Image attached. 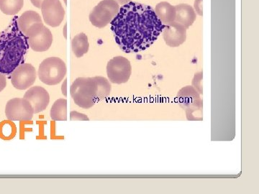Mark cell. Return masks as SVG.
<instances>
[{
	"mask_svg": "<svg viewBox=\"0 0 259 194\" xmlns=\"http://www.w3.org/2000/svg\"><path fill=\"white\" fill-rule=\"evenodd\" d=\"M192 86L199 93L202 94V72L197 73L194 75Z\"/></svg>",
	"mask_w": 259,
	"mask_h": 194,
	"instance_id": "ffe728a7",
	"label": "cell"
},
{
	"mask_svg": "<svg viewBox=\"0 0 259 194\" xmlns=\"http://www.w3.org/2000/svg\"><path fill=\"white\" fill-rule=\"evenodd\" d=\"M162 32L165 42L170 47L180 46L187 39V29L177 22L165 25Z\"/></svg>",
	"mask_w": 259,
	"mask_h": 194,
	"instance_id": "4fadbf2b",
	"label": "cell"
},
{
	"mask_svg": "<svg viewBox=\"0 0 259 194\" xmlns=\"http://www.w3.org/2000/svg\"><path fill=\"white\" fill-rule=\"evenodd\" d=\"M7 86L6 76L4 74H0V92L3 91Z\"/></svg>",
	"mask_w": 259,
	"mask_h": 194,
	"instance_id": "603a6c76",
	"label": "cell"
},
{
	"mask_svg": "<svg viewBox=\"0 0 259 194\" xmlns=\"http://www.w3.org/2000/svg\"><path fill=\"white\" fill-rule=\"evenodd\" d=\"M164 27L151 6L135 2L122 5L111 22L115 42L126 54L146 50Z\"/></svg>",
	"mask_w": 259,
	"mask_h": 194,
	"instance_id": "6da1fadb",
	"label": "cell"
},
{
	"mask_svg": "<svg viewBox=\"0 0 259 194\" xmlns=\"http://www.w3.org/2000/svg\"><path fill=\"white\" fill-rule=\"evenodd\" d=\"M42 1L44 0H30L32 4L37 8H41Z\"/></svg>",
	"mask_w": 259,
	"mask_h": 194,
	"instance_id": "d4e9b609",
	"label": "cell"
},
{
	"mask_svg": "<svg viewBox=\"0 0 259 194\" xmlns=\"http://www.w3.org/2000/svg\"><path fill=\"white\" fill-rule=\"evenodd\" d=\"M64 36L65 38H66V25L64 27Z\"/></svg>",
	"mask_w": 259,
	"mask_h": 194,
	"instance_id": "4316f807",
	"label": "cell"
},
{
	"mask_svg": "<svg viewBox=\"0 0 259 194\" xmlns=\"http://www.w3.org/2000/svg\"><path fill=\"white\" fill-rule=\"evenodd\" d=\"M67 72L64 61L58 57H50L42 61L39 66L37 76L45 84L53 86L60 83Z\"/></svg>",
	"mask_w": 259,
	"mask_h": 194,
	"instance_id": "277c9868",
	"label": "cell"
},
{
	"mask_svg": "<svg viewBox=\"0 0 259 194\" xmlns=\"http://www.w3.org/2000/svg\"><path fill=\"white\" fill-rule=\"evenodd\" d=\"M24 0H0V10L7 15H15L21 10Z\"/></svg>",
	"mask_w": 259,
	"mask_h": 194,
	"instance_id": "d6986e66",
	"label": "cell"
},
{
	"mask_svg": "<svg viewBox=\"0 0 259 194\" xmlns=\"http://www.w3.org/2000/svg\"><path fill=\"white\" fill-rule=\"evenodd\" d=\"M41 11L44 21L52 28L59 26L64 20L65 10L60 0H44Z\"/></svg>",
	"mask_w": 259,
	"mask_h": 194,
	"instance_id": "8fae6325",
	"label": "cell"
},
{
	"mask_svg": "<svg viewBox=\"0 0 259 194\" xmlns=\"http://www.w3.org/2000/svg\"><path fill=\"white\" fill-rule=\"evenodd\" d=\"M50 116L51 120L55 122L67 120V100L66 99L56 100L51 107Z\"/></svg>",
	"mask_w": 259,
	"mask_h": 194,
	"instance_id": "ac0fdd59",
	"label": "cell"
},
{
	"mask_svg": "<svg viewBox=\"0 0 259 194\" xmlns=\"http://www.w3.org/2000/svg\"><path fill=\"white\" fill-rule=\"evenodd\" d=\"M61 92L64 96H67V79H65L61 86Z\"/></svg>",
	"mask_w": 259,
	"mask_h": 194,
	"instance_id": "cb8c5ba5",
	"label": "cell"
},
{
	"mask_svg": "<svg viewBox=\"0 0 259 194\" xmlns=\"http://www.w3.org/2000/svg\"><path fill=\"white\" fill-rule=\"evenodd\" d=\"M70 120L71 121H90V119L86 115L80 112L72 111L70 113Z\"/></svg>",
	"mask_w": 259,
	"mask_h": 194,
	"instance_id": "44dd1931",
	"label": "cell"
},
{
	"mask_svg": "<svg viewBox=\"0 0 259 194\" xmlns=\"http://www.w3.org/2000/svg\"><path fill=\"white\" fill-rule=\"evenodd\" d=\"M17 23L20 31L25 35L32 25L36 23H42V21L38 13L30 10V11L25 12L21 16L19 17Z\"/></svg>",
	"mask_w": 259,
	"mask_h": 194,
	"instance_id": "9a60e30c",
	"label": "cell"
},
{
	"mask_svg": "<svg viewBox=\"0 0 259 194\" xmlns=\"http://www.w3.org/2000/svg\"><path fill=\"white\" fill-rule=\"evenodd\" d=\"M65 3L66 4V0H64Z\"/></svg>",
	"mask_w": 259,
	"mask_h": 194,
	"instance_id": "83f0119b",
	"label": "cell"
},
{
	"mask_svg": "<svg viewBox=\"0 0 259 194\" xmlns=\"http://www.w3.org/2000/svg\"><path fill=\"white\" fill-rule=\"evenodd\" d=\"M25 36L29 46L35 52H44L50 48L54 40L52 33L44 23H36L29 29Z\"/></svg>",
	"mask_w": 259,
	"mask_h": 194,
	"instance_id": "52a82bcc",
	"label": "cell"
},
{
	"mask_svg": "<svg viewBox=\"0 0 259 194\" xmlns=\"http://www.w3.org/2000/svg\"><path fill=\"white\" fill-rule=\"evenodd\" d=\"M11 83L18 90L28 89L36 80V70L32 65L22 64L11 74Z\"/></svg>",
	"mask_w": 259,
	"mask_h": 194,
	"instance_id": "30bf717a",
	"label": "cell"
},
{
	"mask_svg": "<svg viewBox=\"0 0 259 194\" xmlns=\"http://www.w3.org/2000/svg\"><path fill=\"white\" fill-rule=\"evenodd\" d=\"M179 105L185 110L188 120H202V100L193 86L182 88L177 94Z\"/></svg>",
	"mask_w": 259,
	"mask_h": 194,
	"instance_id": "5b68a950",
	"label": "cell"
},
{
	"mask_svg": "<svg viewBox=\"0 0 259 194\" xmlns=\"http://www.w3.org/2000/svg\"><path fill=\"white\" fill-rule=\"evenodd\" d=\"M16 17L0 32V74L10 75L23 62L29 47L28 38L20 31Z\"/></svg>",
	"mask_w": 259,
	"mask_h": 194,
	"instance_id": "7a4b0ae2",
	"label": "cell"
},
{
	"mask_svg": "<svg viewBox=\"0 0 259 194\" xmlns=\"http://www.w3.org/2000/svg\"><path fill=\"white\" fill-rule=\"evenodd\" d=\"M23 98L31 104L35 114L44 111L50 102V96L47 90L39 86L29 88Z\"/></svg>",
	"mask_w": 259,
	"mask_h": 194,
	"instance_id": "7c38bea8",
	"label": "cell"
},
{
	"mask_svg": "<svg viewBox=\"0 0 259 194\" xmlns=\"http://www.w3.org/2000/svg\"><path fill=\"white\" fill-rule=\"evenodd\" d=\"M132 74L131 62L123 56H116L107 65L109 81L116 84L127 83Z\"/></svg>",
	"mask_w": 259,
	"mask_h": 194,
	"instance_id": "ba28073f",
	"label": "cell"
},
{
	"mask_svg": "<svg viewBox=\"0 0 259 194\" xmlns=\"http://www.w3.org/2000/svg\"><path fill=\"white\" fill-rule=\"evenodd\" d=\"M120 10V5L115 0H102L90 14L94 26L102 28L111 23Z\"/></svg>",
	"mask_w": 259,
	"mask_h": 194,
	"instance_id": "8992f818",
	"label": "cell"
},
{
	"mask_svg": "<svg viewBox=\"0 0 259 194\" xmlns=\"http://www.w3.org/2000/svg\"><path fill=\"white\" fill-rule=\"evenodd\" d=\"M115 2H117L118 4L124 5L127 4V3H130L131 0H115Z\"/></svg>",
	"mask_w": 259,
	"mask_h": 194,
	"instance_id": "484cf974",
	"label": "cell"
},
{
	"mask_svg": "<svg viewBox=\"0 0 259 194\" xmlns=\"http://www.w3.org/2000/svg\"><path fill=\"white\" fill-rule=\"evenodd\" d=\"M176 18L175 22L183 25L186 29L190 28L195 21L196 13L192 7L187 4H180L175 7Z\"/></svg>",
	"mask_w": 259,
	"mask_h": 194,
	"instance_id": "5bb4252c",
	"label": "cell"
},
{
	"mask_svg": "<svg viewBox=\"0 0 259 194\" xmlns=\"http://www.w3.org/2000/svg\"><path fill=\"white\" fill-rule=\"evenodd\" d=\"M70 93L74 103L86 110L108 97L107 83L102 76L77 78L71 84Z\"/></svg>",
	"mask_w": 259,
	"mask_h": 194,
	"instance_id": "3957f363",
	"label": "cell"
},
{
	"mask_svg": "<svg viewBox=\"0 0 259 194\" xmlns=\"http://www.w3.org/2000/svg\"><path fill=\"white\" fill-rule=\"evenodd\" d=\"M34 114L31 104L25 98L12 99L5 107V116L11 121H30Z\"/></svg>",
	"mask_w": 259,
	"mask_h": 194,
	"instance_id": "9c48e42d",
	"label": "cell"
},
{
	"mask_svg": "<svg viewBox=\"0 0 259 194\" xmlns=\"http://www.w3.org/2000/svg\"><path fill=\"white\" fill-rule=\"evenodd\" d=\"M71 47L75 56L77 58H81L88 54L90 48L88 37L83 32L78 34L73 38L71 41Z\"/></svg>",
	"mask_w": 259,
	"mask_h": 194,
	"instance_id": "e0dca14e",
	"label": "cell"
},
{
	"mask_svg": "<svg viewBox=\"0 0 259 194\" xmlns=\"http://www.w3.org/2000/svg\"><path fill=\"white\" fill-rule=\"evenodd\" d=\"M156 16L165 25L175 22L176 18V10L167 2H161L156 6L154 10Z\"/></svg>",
	"mask_w": 259,
	"mask_h": 194,
	"instance_id": "2e32d148",
	"label": "cell"
},
{
	"mask_svg": "<svg viewBox=\"0 0 259 194\" xmlns=\"http://www.w3.org/2000/svg\"><path fill=\"white\" fill-rule=\"evenodd\" d=\"M194 9L197 12V14L202 16V0H195L194 1Z\"/></svg>",
	"mask_w": 259,
	"mask_h": 194,
	"instance_id": "7402d4cb",
	"label": "cell"
}]
</instances>
